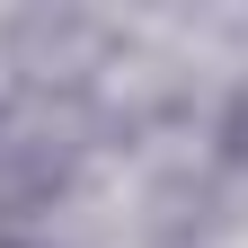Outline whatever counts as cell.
<instances>
[{"instance_id":"6da1fadb","label":"cell","mask_w":248,"mask_h":248,"mask_svg":"<svg viewBox=\"0 0 248 248\" xmlns=\"http://www.w3.org/2000/svg\"><path fill=\"white\" fill-rule=\"evenodd\" d=\"M0 248H45V239H0Z\"/></svg>"}]
</instances>
